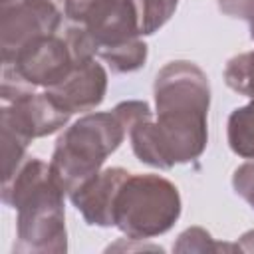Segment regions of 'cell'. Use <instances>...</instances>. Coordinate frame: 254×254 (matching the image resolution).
Here are the masks:
<instances>
[{
	"mask_svg": "<svg viewBox=\"0 0 254 254\" xmlns=\"http://www.w3.org/2000/svg\"><path fill=\"white\" fill-rule=\"evenodd\" d=\"M155 111L129 127L135 157L157 169H173L198 159L208 143L210 83L192 62L175 60L163 65L153 83Z\"/></svg>",
	"mask_w": 254,
	"mask_h": 254,
	"instance_id": "1",
	"label": "cell"
},
{
	"mask_svg": "<svg viewBox=\"0 0 254 254\" xmlns=\"http://www.w3.org/2000/svg\"><path fill=\"white\" fill-rule=\"evenodd\" d=\"M64 38L75 58H101L111 71L131 73L145 65L147 44L141 40L131 0H65Z\"/></svg>",
	"mask_w": 254,
	"mask_h": 254,
	"instance_id": "2",
	"label": "cell"
},
{
	"mask_svg": "<svg viewBox=\"0 0 254 254\" xmlns=\"http://www.w3.org/2000/svg\"><path fill=\"white\" fill-rule=\"evenodd\" d=\"M2 202L18 212V254H64L67 250L65 192L52 177L50 163L26 157L14 175L2 181Z\"/></svg>",
	"mask_w": 254,
	"mask_h": 254,
	"instance_id": "3",
	"label": "cell"
},
{
	"mask_svg": "<svg viewBox=\"0 0 254 254\" xmlns=\"http://www.w3.org/2000/svg\"><path fill=\"white\" fill-rule=\"evenodd\" d=\"M125 137L127 125L115 109L81 115L56 141L50 171L58 187L69 196L101 171Z\"/></svg>",
	"mask_w": 254,
	"mask_h": 254,
	"instance_id": "4",
	"label": "cell"
},
{
	"mask_svg": "<svg viewBox=\"0 0 254 254\" xmlns=\"http://www.w3.org/2000/svg\"><path fill=\"white\" fill-rule=\"evenodd\" d=\"M183 210L179 189L153 173H129L113 202V226L129 238L151 240L169 232Z\"/></svg>",
	"mask_w": 254,
	"mask_h": 254,
	"instance_id": "5",
	"label": "cell"
},
{
	"mask_svg": "<svg viewBox=\"0 0 254 254\" xmlns=\"http://www.w3.org/2000/svg\"><path fill=\"white\" fill-rule=\"evenodd\" d=\"M65 0H0L2 62L12 60L30 42L60 34Z\"/></svg>",
	"mask_w": 254,
	"mask_h": 254,
	"instance_id": "6",
	"label": "cell"
},
{
	"mask_svg": "<svg viewBox=\"0 0 254 254\" xmlns=\"http://www.w3.org/2000/svg\"><path fill=\"white\" fill-rule=\"evenodd\" d=\"M44 91L71 115L91 111L107 93V69L95 58L75 62L71 71L60 83Z\"/></svg>",
	"mask_w": 254,
	"mask_h": 254,
	"instance_id": "7",
	"label": "cell"
},
{
	"mask_svg": "<svg viewBox=\"0 0 254 254\" xmlns=\"http://www.w3.org/2000/svg\"><path fill=\"white\" fill-rule=\"evenodd\" d=\"M69 117L71 113L64 111L46 91H34L12 103H2L0 109V119L14 125L30 141L60 131Z\"/></svg>",
	"mask_w": 254,
	"mask_h": 254,
	"instance_id": "8",
	"label": "cell"
},
{
	"mask_svg": "<svg viewBox=\"0 0 254 254\" xmlns=\"http://www.w3.org/2000/svg\"><path fill=\"white\" fill-rule=\"evenodd\" d=\"M129 171L121 167L101 169L95 177L83 183L77 190L69 194L71 204L79 210L83 220L91 226L109 228L113 226V202L115 194L125 181Z\"/></svg>",
	"mask_w": 254,
	"mask_h": 254,
	"instance_id": "9",
	"label": "cell"
},
{
	"mask_svg": "<svg viewBox=\"0 0 254 254\" xmlns=\"http://www.w3.org/2000/svg\"><path fill=\"white\" fill-rule=\"evenodd\" d=\"M226 139L232 153L242 159H254V99L228 115Z\"/></svg>",
	"mask_w": 254,
	"mask_h": 254,
	"instance_id": "10",
	"label": "cell"
},
{
	"mask_svg": "<svg viewBox=\"0 0 254 254\" xmlns=\"http://www.w3.org/2000/svg\"><path fill=\"white\" fill-rule=\"evenodd\" d=\"M137 12L141 36L159 32L175 14L179 0H131Z\"/></svg>",
	"mask_w": 254,
	"mask_h": 254,
	"instance_id": "11",
	"label": "cell"
},
{
	"mask_svg": "<svg viewBox=\"0 0 254 254\" xmlns=\"http://www.w3.org/2000/svg\"><path fill=\"white\" fill-rule=\"evenodd\" d=\"M224 81L232 91L254 99V50L242 52L226 62Z\"/></svg>",
	"mask_w": 254,
	"mask_h": 254,
	"instance_id": "12",
	"label": "cell"
},
{
	"mask_svg": "<svg viewBox=\"0 0 254 254\" xmlns=\"http://www.w3.org/2000/svg\"><path fill=\"white\" fill-rule=\"evenodd\" d=\"M175 252H240L238 244H228V242H216L210 232H206L202 226H190L183 230L173 244Z\"/></svg>",
	"mask_w": 254,
	"mask_h": 254,
	"instance_id": "13",
	"label": "cell"
},
{
	"mask_svg": "<svg viewBox=\"0 0 254 254\" xmlns=\"http://www.w3.org/2000/svg\"><path fill=\"white\" fill-rule=\"evenodd\" d=\"M232 189L240 198H244L254 208V159L234 169Z\"/></svg>",
	"mask_w": 254,
	"mask_h": 254,
	"instance_id": "14",
	"label": "cell"
},
{
	"mask_svg": "<svg viewBox=\"0 0 254 254\" xmlns=\"http://www.w3.org/2000/svg\"><path fill=\"white\" fill-rule=\"evenodd\" d=\"M216 6L222 14L230 18L246 20L248 14L254 10V0H216Z\"/></svg>",
	"mask_w": 254,
	"mask_h": 254,
	"instance_id": "15",
	"label": "cell"
},
{
	"mask_svg": "<svg viewBox=\"0 0 254 254\" xmlns=\"http://www.w3.org/2000/svg\"><path fill=\"white\" fill-rule=\"evenodd\" d=\"M111 250H121V252H131V250H135V252H141V250H163L161 246H155V244H145V240L143 238H119L115 244H111V246H107V252H111Z\"/></svg>",
	"mask_w": 254,
	"mask_h": 254,
	"instance_id": "16",
	"label": "cell"
},
{
	"mask_svg": "<svg viewBox=\"0 0 254 254\" xmlns=\"http://www.w3.org/2000/svg\"><path fill=\"white\" fill-rule=\"evenodd\" d=\"M238 250L240 252H254V230H248L244 232L240 238H238Z\"/></svg>",
	"mask_w": 254,
	"mask_h": 254,
	"instance_id": "17",
	"label": "cell"
},
{
	"mask_svg": "<svg viewBox=\"0 0 254 254\" xmlns=\"http://www.w3.org/2000/svg\"><path fill=\"white\" fill-rule=\"evenodd\" d=\"M246 22H248V28H250V38L254 40V10L248 14V18H246Z\"/></svg>",
	"mask_w": 254,
	"mask_h": 254,
	"instance_id": "18",
	"label": "cell"
}]
</instances>
